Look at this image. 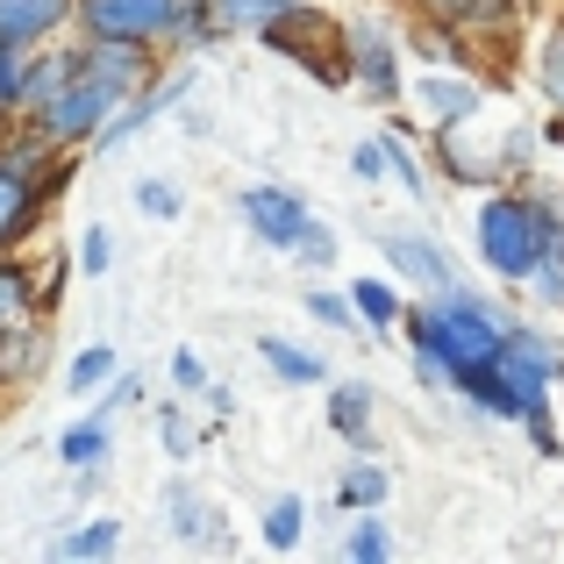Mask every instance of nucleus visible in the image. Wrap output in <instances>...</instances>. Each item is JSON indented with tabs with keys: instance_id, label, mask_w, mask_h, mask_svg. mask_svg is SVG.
<instances>
[{
	"instance_id": "1",
	"label": "nucleus",
	"mask_w": 564,
	"mask_h": 564,
	"mask_svg": "<svg viewBox=\"0 0 564 564\" xmlns=\"http://www.w3.org/2000/svg\"><path fill=\"white\" fill-rule=\"evenodd\" d=\"M408 329H414L422 358L436 365L443 379L471 372V365H486V358L500 350V329L479 315V301H471V293H451V301H436V307H422V315H408Z\"/></svg>"
},
{
	"instance_id": "2",
	"label": "nucleus",
	"mask_w": 564,
	"mask_h": 564,
	"mask_svg": "<svg viewBox=\"0 0 564 564\" xmlns=\"http://www.w3.org/2000/svg\"><path fill=\"white\" fill-rule=\"evenodd\" d=\"M479 250H486V264H494L500 279H529L536 258L551 250V215L529 207V200H494L479 215Z\"/></svg>"
},
{
	"instance_id": "3",
	"label": "nucleus",
	"mask_w": 564,
	"mask_h": 564,
	"mask_svg": "<svg viewBox=\"0 0 564 564\" xmlns=\"http://www.w3.org/2000/svg\"><path fill=\"white\" fill-rule=\"evenodd\" d=\"M79 14L94 36H122V43L180 29V0H79Z\"/></svg>"
},
{
	"instance_id": "4",
	"label": "nucleus",
	"mask_w": 564,
	"mask_h": 564,
	"mask_svg": "<svg viewBox=\"0 0 564 564\" xmlns=\"http://www.w3.org/2000/svg\"><path fill=\"white\" fill-rule=\"evenodd\" d=\"M264 36L279 43L286 57H301L315 79H344V51H322V36H336V22H322V14H301V8H279L272 22H264Z\"/></svg>"
},
{
	"instance_id": "5",
	"label": "nucleus",
	"mask_w": 564,
	"mask_h": 564,
	"mask_svg": "<svg viewBox=\"0 0 564 564\" xmlns=\"http://www.w3.org/2000/svg\"><path fill=\"white\" fill-rule=\"evenodd\" d=\"M243 215H250V229H258L264 243H279V250H293L307 236V207L293 200V193H279V186H250Z\"/></svg>"
},
{
	"instance_id": "6",
	"label": "nucleus",
	"mask_w": 564,
	"mask_h": 564,
	"mask_svg": "<svg viewBox=\"0 0 564 564\" xmlns=\"http://www.w3.org/2000/svg\"><path fill=\"white\" fill-rule=\"evenodd\" d=\"M350 57H358V79L372 86L379 100H393L400 86V57H393V36L379 22H350Z\"/></svg>"
},
{
	"instance_id": "7",
	"label": "nucleus",
	"mask_w": 564,
	"mask_h": 564,
	"mask_svg": "<svg viewBox=\"0 0 564 564\" xmlns=\"http://www.w3.org/2000/svg\"><path fill=\"white\" fill-rule=\"evenodd\" d=\"M172 514H180V536L193 551H221L229 543V522H221V508H207L193 486H172Z\"/></svg>"
},
{
	"instance_id": "8",
	"label": "nucleus",
	"mask_w": 564,
	"mask_h": 564,
	"mask_svg": "<svg viewBox=\"0 0 564 564\" xmlns=\"http://www.w3.org/2000/svg\"><path fill=\"white\" fill-rule=\"evenodd\" d=\"M51 22H65V0H0V43H8V51L36 43Z\"/></svg>"
},
{
	"instance_id": "9",
	"label": "nucleus",
	"mask_w": 564,
	"mask_h": 564,
	"mask_svg": "<svg viewBox=\"0 0 564 564\" xmlns=\"http://www.w3.org/2000/svg\"><path fill=\"white\" fill-rule=\"evenodd\" d=\"M386 250H393V264H400L408 279H422V286H451V264H443L436 250L422 243V236H393Z\"/></svg>"
},
{
	"instance_id": "10",
	"label": "nucleus",
	"mask_w": 564,
	"mask_h": 564,
	"mask_svg": "<svg viewBox=\"0 0 564 564\" xmlns=\"http://www.w3.org/2000/svg\"><path fill=\"white\" fill-rule=\"evenodd\" d=\"M429 108H436L443 122H465V115L479 108V86H471L465 72H436V79H429Z\"/></svg>"
},
{
	"instance_id": "11",
	"label": "nucleus",
	"mask_w": 564,
	"mask_h": 564,
	"mask_svg": "<svg viewBox=\"0 0 564 564\" xmlns=\"http://www.w3.org/2000/svg\"><path fill=\"white\" fill-rule=\"evenodd\" d=\"M365 414H372V386H336V408H329V422L344 429L350 443H372V422H365Z\"/></svg>"
},
{
	"instance_id": "12",
	"label": "nucleus",
	"mask_w": 564,
	"mask_h": 564,
	"mask_svg": "<svg viewBox=\"0 0 564 564\" xmlns=\"http://www.w3.org/2000/svg\"><path fill=\"white\" fill-rule=\"evenodd\" d=\"M29 207H36V193H29V180H22L14 165H0V243H8V236L29 221Z\"/></svg>"
},
{
	"instance_id": "13",
	"label": "nucleus",
	"mask_w": 564,
	"mask_h": 564,
	"mask_svg": "<svg viewBox=\"0 0 564 564\" xmlns=\"http://www.w3.org/2000/svg\"><path fill=\"white\" fill-rule=\"evenodd\" d=\"M279 8H286V0H215L207 22H215V29H264Z\"/></svg>"
},
{
	"instance_id": "14",
	"label": "nucleus",
	"mask_w": 564,
	"mask_h": 564,
	"mask_svg": "<svg viewBox=\"0 0 564 564\" xmlns=\"http://www.w3.org/2000/svg\"><path fill=\"white\" fill-rule=\"evenodd\" d=\"M258 350H264V365H272V372H279V379H293V386H315V379H322V365H315V358H307V350H293V344H279V336H264V344H258Z\"/></svg>"
},
{
	"instance_id": "15",
	"label": "nucleus",
	"mask_w": 564,
	"mask_h": 564,
	"mask_svg": "<svg viewBox=\"0 0 564 564\" xmlns=\"http://www.w3.org/2000/svg\"><path fill=\"white\" fill-rule=\"evenodd\" d=\"M100 451H108V414H94V422H79V429H72L65 443H57V457H65V465H94Z\"/></svg>"
},
{
	"instance_id": "16",
	"label": "nucleus",
	"mask_w": 564,
	"mask_h": 564,
	"mask_svg": "<svg viewBox=\"0 0 564 564\" xmlns=\"http://www.w3.org/2000/svg\"><path fill=\"white\" fill-rule=\"evenodd\" d=\"M386 486H393V479H386L379 465H358V471L344 479V494H336V500H344V508H379V500H386Z\"/></svg>"
},
{
	"instance_id": "17",
	"label": "nucleus",
	"mask_w": 564,
	"mask_h": 564,
	"mask_svg": "<svg viewBox=\"0 0 564 564\" xmlns=\"http://www.w3.org/2000/svg\"><path fill=\"white\" fill-rule=\"evenodd\" d=\"M264 543H272V551H293V543H301V500H272V514H264Z\"/></svg>"
},
{
	"instance_id": "18",
	"label": "nucleus",
	"mask_w": 564,
	"mask_h": 564,
	"mask_svg": "<svg viewBox=\"0 0 564 564\" xmlns=\"http://www.w3.org/2000/svg\"><path fill=\"white\" fill-rule=\"evenodd\" d=\"M350 307H365V322H379V329H393V315H400V301L379 279H358V286H350Z\"/></svg>"
},
{
	"instance_id": "19",
	"label": "nucleus",
	"mask_w": 564,
	"mask_h": 564,
	"mask_svg": "<svg viewBox=\"0 0 564 564\" xmlns=\"http://www.w3.org/2000/svg\"><path fill=\"white\" fill-rule=\"evenodd\" d=\"M115 543H122L115 522H86L79 536H65V557H115Z\"/></svg>"
},
{
	"instance_id": "20",
	"label": "nucleus",
	"mask_w": 564,
	"mask_h": 564,
	"mask_svg": "<svg viewBox=\"0 0 564 564\" xmlns=\"http://www.w3.org/2000/svg\"><path fill=\"white\" fill-rule=\"evenodd\" d=\"M422 8L436 14V22H494L508 0H422Z\"/></svg>"
},
{
	"instance_id": "21",
	"label": "nucleus",
	"mask_w": 564,
	"mask_h": 564,
	"mask_svg": "<svg viewBox=\"0 0 564 564\" xmlns=\"http://www.w3.org/2000/svg\"><path fill=\"white\" fill-rule=\"evenodd\" d=\"M108 372H115V350H100V344H94V350H79V365H72V386H79V393H94V386L108 379Z\"/></svg>"
},
{
	"instance_id": "22",
	"label": "nucleus",
	"mask_w": 564,
	"mask_h": 564,
	"mask_svg": "<svg viewBox=\"0 0 564 564\" xmlns=\"http://www.w3.org/2000/svg\"><path fill=\"white\" fill-rule=\"evenodd\" d=\"M137 207H143V215H180V186L143 180V186H137Z\"/></svg>"
},
{
	"instance_id": "23",
	"label": "nucleus",
	"mask_w": 564,
	"mask_h": 564,
	"mask_svg": "<svg viewBox=\"0 0 564 564\" xmlns=\"http://www.w3.org/2000/svg\"><path fill=\"white\" fill-rule=\"evenodd\" d=\"M22 301H29V286H22V272L14 264H0V329H8L14 315H22Z\"/></svg>"
},
{
	"instance_id": "24",
	"label": "nucleus",
	"mask_w": 564,
	"mask_h": 564,
	"mask_svg": "<svg viewBox=\"0 0 564 564\" xmlns=\"http://www.w3.org/2000/svg\"><path fill=\"white\" fill-rule=\"evenodd\" d=\"M386 551H393V543H386V529H379V522H358V529H350V557H365V564H379Z\"/></svg>"
},
{
	"instance_id": "25",
	"label": "nucleus",
	"mask_w": 564,
	"mask_h": 564,
	"mask_svg": "<svg viewBox=\"0 0 564 564\" xmlns=\"http://www.w3.org/2000/svg\"><path fill=\"white\" fill-rule=\"evenodd\" d=\"M379 151H386V165L400 172V186H408V193H422V165H414V158L400 151V137H379Z\"/></svg>"
},
{
	"instance_id": "26",
	"label": "nucleus",
	"mask_w": 564,
	"mask_h": 564,
	"mask_svg": "<svg viewBox=\"0 0 564 564\" xmlns=\"http://www.w3.org/2000/svg\"><path fill=\"white\" fill-rule=\"evenodd\" d=\"M543 86L557 94V108H564V29L551 36V51H543Z\"/></svg>"
},
{
	"instance_id": "27",
	"label": "nucleus",
	"mask_w": 564,
	"mask_h": 564,
	"mask_svg": "<svg viewBox=\"0 0 564 564\" xmlns=\"http://www.w3.org/2000/svg\"><path fill=\"white\" fill-rule=\"evenodd\" d=\"M301 258H307V264H329V258H336V236L307 221V236H301Z\"/></svg>"
},
{
	"instance_id": "28",
	"label": "nucleus",
	"mask_w": 564,
	"mask_h": 564,
	"mask_svg": "<svg viewBox=\"0 0 564 564\" xmlns=\"http://www.w3.org/2000/svg\"><path fill=\"white\" fill-rule=\"evenodd\" d=\"M22 100V72H14V51L0 43V108H14Z\"/></svg>"
},
{
	"instance_id": "29",
	"label": "nucleus",
	"mask_w": 564,
	"mask_h": 564,
	"mask_svg": "<svg viewBox=\"0 0 564 564\" xmlns=\"http://www.w3.org/2000/svg\"><path fill=\"white\" fill-rule=\"evenodd\" d=\"M307 307H315V322H329V329H350V307L336 301V293H315Z\"/></svg>"
},
{
	"instance_id": "30",
	"label": "nucleus",
	"mask_w": 564,
	"mask_h": 564,
	"mask_svg": "<svg viewBox=\"0 0 564 564\" xmlns=\"http://www.w3.org/2000/svg\"><path fill=\"white\" fill-rule=\"evenodd\" d=\"M108 258H115L108 229H86V272H108Z\"/></svg>"
},
{
	"instance_id": "31",
	"label": "nucleus",
	"mask_w": 564,
	"mask_h": 564,
	"mask_svg": "<svg viewBox=\"0 0 564 564\" xmlns=\"http://www.w3.org/2000/svg\"><path fill=\"white\" fill-rule=\"evenodd\" d=\"M172 372H180V386H200V379H207V365L193 358V350H180V358H172Z\"/></svg>"
},
{
	"instance_id": "32",
	"label": "nucleus",
	"mask_w": 564,
	"mask_h": 564,
	"mask_svg": "<svg viewBox=\"0 0 564 564\" xmlns=\"http://www.w3.org/2000/svg\"><path fill=\"white\" fill-rule=\"evenodd\" d=\"M358 172H365V180H379V172H386V151H379V143H365V151H358Z\"/></svg>"
}]
</instances>
